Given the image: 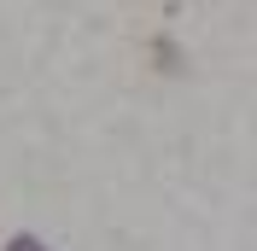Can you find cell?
Masks as SVG:
<instances>
[{
  "label": "cell",
  "instance_id": "6da1fadb",
  "mask_svg": "<svg viewBox=\"0 0 257 251\" xmlns=\"http://www.w3.org/2000/svg\"><path fill=\"white\" fill-rule=\"evenodd\" d=\"M6 251H41V245H35V239H12Z\"/></svg>",
  "mask_w": 257,
  "mask_h": 251
}]
</instances>
